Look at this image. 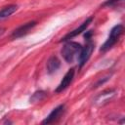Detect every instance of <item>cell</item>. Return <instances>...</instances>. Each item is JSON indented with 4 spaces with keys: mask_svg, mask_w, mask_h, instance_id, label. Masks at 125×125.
Instances as JSON below:
<instances>
[{
    "mask_svg": "<svg viewBox=\"0 0 125 125\" xmlns=\"http://www.w3.org/2000/svg\"><path fill=\"white\" fill-rule=\"evenodd\" d=\"M81 48H82V46L79 43L69 40V41H66V43L62 47L61 53H62V56L64 59V61L68 63H71V62H73L74 59L79 55Z\"/></svg>",
    "mask_w": 125,
    "mask_h": 125,
    "instance_id": "6da1fadb",
    "label": "cell"
},
{
    "mask_svg": "<svg viewBox=\"0 0 125 125\" xmlns=\"http://www.w3.org/2000/svg\"><path fill=\"white\" fill-rule=\"evenodd\" d=\"M123 29H124V27H123L122 24H116V25H114V26L110 29L109 35H108L107 39L105 40V42H104V43L103 44V46L101 47L100 51H101V52H106V51H108L109 49H111V48L115 45V43L119 40L120 36H121L122 33H123Z\"/></svg>",
    "mask_w": 125,
    "mask_h": 125,
    "instance_id": "7a4b0ae2",
    "label": "cell"
},
{
    "mask_svg": "<svg viewBox=\"0 0 125 125\" xmlns=\"http://www.w3.org/2000/svg\"><path fill=\"white\" fill-rule=\"evenodd\" d=\"M95 48V44L92 41V39H87L86 40V44L84 47L81 48L79 55H78V64L79 67H82L83 65L86 64V62H88V60L90 59L93 51Z\"/></svg>",
    "mask_w": 125,
    "mask_h": 125,
    "instance_id": "3957f363",
    "label": "cell"
},
{
    "mask_svg": "<svg viewBox=\"0 0 125 125\" xmlns=\"http://www.w3.org/2000/svg\"><path fill=\"white\" fill-rule=\"evenodd\" d=\"M92 21H93V17H89V18L86 19V21H84L77 28L73 29L72 31H70V32H68L66 35H64V36L60 40V42H66V41H69V40L72 39L73 37H75V36L81 34L83 31H86L87 27L90 25V23L92 22Z\"/></svg>",
    "mask_w": 125,
    "mask_h": 125,
    "instance_id": "277c9868",
    "label": "cell"
},
{
    "mask_svg": "<svg viewBox=\"0 0 125 125\" xmlns=\"http://www.w3.org/2000/svg\"><path fill=\"white\" fill-rule=\"evenodd\" d=\"M35 25H36L35 21H28L24 24H21V26H19L18 28H16L13 31V33L11 34V38L12 39H19L21 37L25 36Z\"/></svg>",
    "mask_w": 125,
    "mask_h": 125,
    "instance_id": "5b68a950",
    "label": "cell"
},
{
    "mask_svg": "<svg viewBox=\"0 0 125 125\" xmlns=\"http://www.w3.org/2000/svg\"><path fill=\"white\" fill-rule=\"evenodd\" d=\"M65 110V105L64 104H60L58 105L57 107H55L50 113L49 115L42 121V124H51V123H54L56 122L64 112Z\"/></svg>",
    "mask_w": 125,
    "mask_h": 125,
    "instance_id": "8992f818",
    "label": "cell"
},
{
    "mask_svg": "<svg viewBox=\"0 0 125 125\" xmlns=\"http://www.w3.org/2000/svg\"><path fill=\"white\" fill-rule=\"evenodd\" d=\"M74 73H75L74 68H70V69L64 74L63 78L62 79V81H61V83L58 85V87L56 88L55 92H56V93H61V92H62L63 90H65V89L70 85V83L72 82V80H73V78H74Z\"/></svg>",
    "mask_w": 125,
    "mask_h": 125,
    "instance_id": "52a82bcc",
    "label": "cell"
},
{
    "mask_svg": "<svg viewBox=\"0 0 125 125\" xmlns=\"http://www.w3.org/2000/svg\"><path fill=\"white\" fill-rule=\"evenodd\" d=\"M46 66H47V72L49 74H52V73L56 72L60 68V66H61V61L56 56H52V57L49 58Z\"/></svg>",
    "mask_w": 125,
    "mask_h": 125,
    "instance_id": "ba28073f",
    "label": "cell"
},
{
    "mask_svg": "<svg viewBox=\"0 0 125 125\" xmlns=\"http://www.w3.org/2000/svg\"><path fill=\"white\" fill-rule=\"evenodd\" d=\"M114 95H115V91L114 90H106V91H104L99 96H97V98L95 100V103L96 104L107 103Z\"/></svg>",
    "mask_w": 125,
    "mask_h": 125,
    "instance_id": "9c48e42d",
    "label": "cell"
},
{
    "mask_svg": "<svg viewBox=\"0 0 125 125\" xmlns=\"http://www.w3.org/2000/svg\"><path fill=\"white\" fill-rule=\"evenodd\" d=\"M17 10H18V6L15 5V4H11V5H8V6L4 7L2 10H0V21L3 20V19L8 18L12 14H14Z\"/></svg>",
    "mask_w": 125,
    "mask_h": 125,
    "instance_id": "30bf717a",
    "label": "cell"
},
{
    "mask_svg": "<svg viewBox=\"0 0 125 125\" xmlns=\"http://www.w3.org/2000/svg\"><path fill=\"white\" fill-rule=\"evenodd\" d=\"M46 92L45 91H42V90H40V91H37V92H35V93H33L32 94V96L30 97V103H37V102H40V101H42L45 97H46Z\"/></svg>",
    "mask_w": 125,
    "mask_h": 125,
    "instance_id": "8fae6325",
    "label": "cell"
},
{
    "mask_svg": "<svg viewBox=\"0 0 125 125\" xmlns=\"http://www.w3.org/2000/svg\"><path fill=\"white\" fill-rule=\"evenodd\" d=\"M119 2H122V0H106L103 6H106V7H114L116 6Z\"/></svg>",
    "mask_w": 125,
    "mask_h": 125,
    "instance_id": "7c38bea8",
    "label": "cell"
},
{
    "mask_svg": "<svg viewBox=\"0 0 125 125\" xmlns=\"http://www.w3.org/2000/svg\"><path fill=\"white\" fill-rule=\"evenodd\" d=\"M4 32H5V29L2 28V27H0V36H2L4 34Z\"/></svg>",
    "mask_w": 125,
    "mask_h": 125,
    "instance_id": "4fadbf2b",
    "label": "cell"
}]
</instances>
